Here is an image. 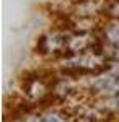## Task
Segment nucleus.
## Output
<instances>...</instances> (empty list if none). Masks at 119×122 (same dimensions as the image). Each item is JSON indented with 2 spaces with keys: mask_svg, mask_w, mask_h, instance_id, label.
Returning <instances> with one entry per match:
<instances>
[{
  "mask_svg": "<svg viewBox=\"0 0 119 122\" xmlns=\"http://www.w3.org/2000/svg\"><path fill=\"white\" fill-rule=\"evenodd\" d=\"M109 64L111 59L104 54V51L101 49V44L96 49L65 56L55 60L59 75L70 76V78H85V76L100 73L103 70L109 68Z\"/></svg>",
  "mask_w": 119,
  "mask_h": 122,
  "instance_id": "1",
  "label": "nucleus"
},
{
  "mask_svg": "<svg viewBox=\"0 0 119 122\" xmlns=\"http://www.w3.org/2000/svg\"><path fill=\"white\" fill-rule=\"evenodd\" d=\"M80 90L88 93L93 99L108 98L119 93V73L106 68L100 73L80 78Z\"/></svg>",
  "mask_w": 119,
  "mask_h": 122,
  "instance_id": "2",
  "label": "nucleus"
},
{
  "mask_svg": "<svg viewBox=\"0 0 119 122\" xmlns=\"http://www.w3.org/2000/svg\"><path fill=\"white\" fill-rule=\"evenodd\" d=\"M101 49L111 60L119 57V20L104 18V23L98 28Z\"/></svg>",
  "mask_w": 119,
  "mask_h": 122,
  "instance_id": "3",
  "label": "nucleus"
},
{
  "mask_svg": "<svg viewBox=\"0 0 119 122\" xmlns=\"http://www.w3.org/2000/svg\"><path fill=\"white\" fill-rule=\"evenodd\" d=\"M26 122H72V119L60 109L47 107L38 114H31L26 117Z\"/></svg>",
  "mask_w": 119,
  "mask_h": 122,
  "instance_id": "4",
  "label": "nucleus"
},
{
  "mask_svg": "<svg viewBox=\"0 0 119 122\" xmlns=\"http://www.w3.org/2000/svg\"><path fill=\"white\" fill-rule=\"evenodd\" d=\"M95 109L100 111L103 116H111L119 119V93L108 98L95 99Z\"/></svg>",
  "mask_w": 119,
  "mask_h": 122,
  "instance_id": "5",
  "label": "nucleus"
},
{
  "mask_svg": "<svg viewBox=\"0 0 119 122\" xmlns=\"http://www.w3.org/2000/svg\"><path fill=\"white\" fill-rule=\"evenodd\" d=\"M104 18L119 20V0H108V5L104 10Z\"/></svg>",
  "mask_w": 119,
  "mask_h": 122,
  "instance_id": "6",
  "label": "nucleus"
},
{
  "mask_svg": "<svg viewBox=\"0 0 119 122\" xmlns=\"http://www.w3.org/2000/svg\"><path fill=\"white\" fill-rule=\"evenodd\" d=\"M109 68L111 70H114V72H118L119 73V57H116V59H113L109 64Z\"/></svg>",
  "mask_w": 119,
  "mask_h": 122,
  "instance_id": "7",
  "label": "nucleus"
}]
</instances>
